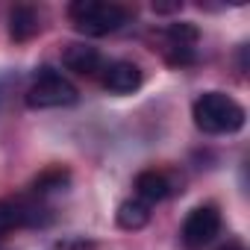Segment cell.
Listing matches in <instances>:
<instances>
[{
  "label": "cell",
  "instance_id": "6da1fadb",
  "mask_svg": "<svg viewBox=\"0 0 250 250\" xmlns=\"http://www.w3.org/2000/svg\"><path fill=\"white\" fill-rule=\"evenodd\" d=\"M194 127L206 136H229L244 127V106L224 91H203L191 106Z\"/></svg>",
  "mask_w": 250,
  "mask_h": 250
},
{
  "label": "cell",
  "instance_id": "7a4b0ae2",
  "mask_svg": "<svg viewBox=\"0 0 250 250\" xmlns=\"http://www.w3.org/2000/svg\"><path fill=\"white\" fill-rule=\"evenodd\" d=\"M68 18L83 36H109L130 21V9L106 0H77L68 6Z\"/></svg>",
  "mask_w": 250,
  "mask_h": 250
},
{
  "label": "cell",
  "instance_id": "3957f363",
  "mask_svg": "<svg viewBox=\"0 0 250 250\" xmlns=\"http://www.w3.org/2000/svg\"><path fill=\"white\" fill-rule=\"evenodd\" d=\"M77 100H80V88L53 68H42L33 85L27 88L30 109H62V106H74Z\"/></svg>",
  "mask_w": 250,
  "mask_h": 250
},
{
  "label": "cell",
  "instance_id": "277c9868",
  "mask_svg": "<svg viewBox=\"0 0 250 250\" xmlns=\"http://www.w3.org/2000/svg\"><path fill=\"white\" fill-rule=\"evenodd\" d=\"M221 232V212L215 203H203L194 206L180 229V238L188 250H203L209 241H215V235Z\"/></svg>",
  "mask_w": 250,
  "mask_h": 250
},
{
  "label": "cell",
  "instance_id": "5b68a950",
  "mask_svg": "<svg viewBox=\"0 0 250 250\" xmlns=\"http://www.w3.org/2000/svg\"><path fill=\"white\" fill-rule=\"evenodd\" d=\"M39 224H47V215L39 203L21 197H0V238L21 227H39Z\"/></svg>",
  "mask_w": 250,
  "mask_h": 250
},
{
  "label": "cell",
  "instance_id": "8992f818",
  "mask_svg": "<svg viewBox=\"0 0 250 250\" xmlns=\"http://www.w3.org/2000/svg\"><path fill=\"white\" fill-rule=\"evenodd\" d=\"M165 44H168V59L174 65H188L194 59V44H197V27L191 24H171L165 30Z\"/></svg>",
  "mask_w": 250,
  "mask_h": 250
},
{
  "label": "cell",
  "instance_id": "52a82bcc",
  "mask_svg": "<svg viewBox=\"0 0 250 250\" xmlns=\"http://www.w3.org/2000/svg\"><path fill=\"white\" fill-rule=\"evenodd\" d=\"M106 74H103V85L112 91V94H133L139 85H142V80H145V74H142V68L136 65V62H127V59H118V62H112L109 68H103Z\"/></svg>",
  "mask_w": 250,
  "mask_h": 250
},
{
  "label": "cell",
  "instance_id": "ba28073f",
  "mask_svg": "<svg viewBox=\"0 0 250 250\" xmlns=\"http://www.w3.org/2000/svg\"><path fill=\"white\" fill-rule=\"evenodd\" d=\"M62 65L80 77H94L97 71H103V56L91 44H68L62 50Z\"/></svg>",
  "mask_w": 250,
  "mask_h": 250
},
{
  "label": "cell",
  "instance_id": "9c48e42d",
  "mask_svg": "<svg viewBox=\"0 0 250 250\" xmlns=\"http://www.w3.org/2000/svg\"><path fill=\"white\" fill-rule=\"evenodd\" d=\"M136 197L139 200H145L147 206H153V203H162L171 191H174V186H171V180H168V174H162V171H142L139 177H136Z\"/></svg>",
  "mask_w": 250,
  "mask_h": 250
},
{
  "label": "cell",
  "instance_id": "30bf717a",
  "mask_svg": "<svg viewBox=\"0 0 250 250\" xmlns=\"http://www.w3.org/2000/svg\"><path fill=\"white\" fill-rule=\"evenodd\" d=\"M115 221H118V227L121 229H142V227H147V221H150V206L145 203V200H139V197H130V200H124L121 206H118V212H115Z\"/></svg>",
  "mask_w": 250,
  "mask_h": 250
},
{
  "label": "cell",
  "instance_id": "8fae6325",
  "mask_svg": "<svg viewBox=\"0 0 250 250\" xmlns=\"http://www.w3.org/2000/svg\"><path fill=\"white\" fill-rule=\"evenodd\" d=\"M39 27H42V21H39V12H36L33 6H15V9L9 12V36H12L15 42L33 39V36L39 33Z\"/></svg>",
  "mask_w": 250,
  "mask_h": 250
},
{
  "label": "cell",
  "instance_id": "7c38bea8",
  "mask_svg": "<svg viewBox=\"0 0 250 250\" xmlns=\"http://www.w3.org/2000/svg\"><path fill=\"white\" fill-rule=\"evenodd\" d=\"M68 180H71V174L65 171V168H47V171H42L36 180H33V191L42 197V194H50V191H62L65 186H68Z\"/></svg>",
  "mask_w": 250,
  "mask_h": 250
},
{
  "label": "cell",
  "instance_id": "4fadbf2b",
  "mask_svg": "<svg viewBox=\"0 0 250 250\" xmlns=\"http://www.w3.org/2000/svg\"><path fill=\"white\" fill-rule=\"evenodd\" d=\"M180 9V3H153V12H174Z\"/></svg>",
  "mask_w": 250,
  "mask_h": 250
},
{
  "label": "cell",
  "instance_id": "5bb4252c",
  "mask_svg": "<svg viewBox=\"0 0 250 250\" xmlns=\"http://www.w3.org/2000/svg\"><path fill=\"white\" fill-rule=\"evenodd\" d=\"M221 250H244V244H241V241H229V244H224Z\"/></svg>",
  "mask_w": 250,
  "mask_h": 250
}]
</instances>
